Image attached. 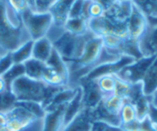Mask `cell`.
<instances>
[{"mask_svg": "<svg viewBox=\"0 0 157 131\" xmlns=\"http://www.w3.org/2000/svg\"><path fill=\"white\" fill-rule=\"evenodd\" d=\"M83 2H84V0H75V1L73 6L71 8V11H70V17H69V18L81 17Z\"/></svg>", "mask_w": 157, "mask_h": 131, "instance_id": "33", "label": "cell"}, {"mask_svg": "<svg viewBox=\"0 0 157 131\" xmlns=\"http://www.w3.org/2000/svg\"><path fill=\"white\" fill-rule=\"evenodd\" d=\"M79 85L83 90L84 109L93 110L104 99L105 95L98 85L97 80H81Z\"/></svg>", "mask_w": 157, "mask_h": 131, "instance_id": "7", "label": "cell"}, {"mask_svg": "<svg viewBox=\"0 0 157 131\" xmlns=\"http://www.w3.org/2000/svg\"><path fill=\"white\" fill-rule=\"evenodd\" d=\"M140 131H157V128L147 117L140 121Z\"/></svg>", "mask_w": 157, "mask_h": 131, "instance_id": "34", "label": "cell"}, {"mask_svg": "<svg viewBox=\"0 0 157 131\" xmlns=\"http://www.w3.org/2000/svg\"><path fill=\"white\" fill-rule=\"evenodd\" d=\"M22 21L30 39L36 40L46 37L50 28L53 25L52 15L49 12L39 13L28 9L22 15Z\"/></svg>", "mask_w": 157, "mask_h": 131, "instance_id": "2", "label": "cell"}, {"mask_svg": "<svg viewBox=\"0 0 157 131\" xmlns=\"http://www.w3.org/2000/svg\"><path fill=\"white\" fill-rule=\"evenodd\" d=\"M124 102L125 101L123 98H121V96L115 94H112L105 96L101 103L104 106V107L110 113L115 115H120V112L121 110L122 106L124 105Z\"/></svg>", "mask_w": 157, "mask_h": 131, "instance_id": "22", "label": "cell"}, {"mask_svg": "<svg viewBox=\"0 0 157 131\" xmlns=\"http://www.w3.org/2000/svg\"><path fill=\"white\" fill-rule=\"evenodd\" d=\"M97 83L101 92L105 96H107L114 94L117 84V77L115 75H105L97 79Z\"/></svg>", "mask_w": 157, "mask_h": 131, "instance_id": "24", "label": "cell"}, {"mask_svg": "<svg viewBox=\"0 0 157 131\" xmlns=\"http://www.w3.org/2000/svg\"><path fill=\"white\" fill-rule=\"evenodd\" d=\"M120 118H121V126L137 120V116H136V111H135L134 106L132 104L125 101L124 105L122 106L121 110L120 112Z\"/></svg>", "mask_w": 157, "mask_h": 131, "instance_id": "26", "label": "cell"}, {"mask_svg": "<svg viewBox=\"0 0 157 131\" xmlns=\"http://www.w3.org/2000/svg\"><path fill=\"white\" fill-rule=\"evenodd\" d=\"M94 1L98 3L99 5H101L103 6V8L105 10H107V9L110 8L111 6H113L115 4H117L119 0H94Z\"/></svg>", "mask_w": 157, "mask_h": 131, "instance_id": "35", "label": "cell"}, {"mask_svg": "<svg viewBox=\"0 0 157 131\" xmlns=\"http://www.w3.org/2000/svg\"><path fill=\"white\" fill-rule=\"evenodd\" d=\"M122 1H132V0H122Z\"/></svg>", "mask_w": 157, "mask_h": 131, "instance_id": "42", "label": "cell"}, {"mask_svg": "<svg viewBox=\"0 0 157 131\" xmlns=\"http://www.w3.org/2000/svg\"><path fill=\"white\" fill-rule=\"evenodd\" d=\"M152 105L157 107V90L156 92L154 94V95L152 96Z\"/></svg>", "mask_w": 157, "mask_h": 131, "instance_id": "39", "label": "cell"}, {"mask_svg": "<svg viewBox=\"0 0 157 131\" xmlns=\"http://www.w3.org/2000/svg\"><path fill=\"white\" fill-rule=\"evenodd\" d=\"M53 51L52 42L47 38L43 37L39 39L33 40L32 58L40 62H46Z\"/></svg>", "mask_w": 157, "mask_h": 131, "instance_id": "13", "label": "cell"}, {"mask_svg": "<svg viewBox=\"0 0 157 131\" xmlns=\"http://www.w3.org/2000/svg\"><path fill=\"white\" fill-rule=\"evenodd\" d=\"M65 31L75 35V36H81L86 34L88 30L87 26V20L84 19L83 17H74L69 18L64 25Z\"/></svg>", "mask_w": 157, "mask_h": 131, "instance_id": "18", "label": "cell"}, {"mask_svg": "<svg viewBox=\"0 0 157 131\" xmlns=\"http://www.w3.org/2000/svg\"><path fill=\"white\" fill-rule=\"evenodd\" d=\"M84 110L83 106V90L79 85L75 97L65 106L63 112V129L75 119ZM62 131V130H61Z\"/></svg>", "mask_w": 157, "mask_h": 131, "instance_id": "10", "label": "cell"}, {"mask_svg": "<svg viewBox=\"0 0 157 131\" xmlns=\"http://www.w3.org/2000/svg\"><path fill=\"white\" fill-rule=\"evenodd\" d=\"M45 84L52 87H64L69 85V79L46 65L42 80Z\"/></svg>", "mask_w": 157, "mask_h": 131, "instance_id": "17", "label": "cell"}, {"mask_svg": "<svg viewBox=\"0 0 157 131\" xmlns=\"http://www.w3.org/2000/svg\"><path fill=\"white\" fill-rule=\"evenodd\" d=\"M25 67V75L30 79L41 81L46 68V63L36 60L34 58L29 59L23 63Z\"/></svg>", "mask_w": 157, "mask_h": 131, "instance_id": "16", "label": "cell"}, {"mask_svg": "<svg viewBox=\"0 0 157 131\" xmlns=\"http://www.w3.org/2000/svg\"><path fill=\"white\" fill-rule=\"evenodd\" d=\"M55 1L56 0H32L31 10L39 13L49 12L51 6Z\"/></svg>", "mask_w": 157, "mask_h": 131, "instance_id": "29", "label": "cell"}, {"mask_svg": "<svg viewBox=\"0 0 157 131\" xmlns=\"http://www.w3.org/2000/svg\"><path fill=\"white\" fill-rule=\"evenodd\" d=\"M139 48L143 56L157 55V26L148 28L139 40Z\"/></svg>", "mask_w": 157, "mask_h": 131, "instance_id": "11", "label": "cell"}, {"mask_svg": "<svg viewBox=\"0 0 157 131\" xmlns=\"http://www.w3.org/2000/svg\"><path fill=\"white\" fill-rule=\"evenodd\" d=\"M149 28L146 16L133 5L132 14L128 20V39L138 41Z\"/></svg>", "mask_w": 157, "mask_h": 131, "instance_id": "6", "label": "cell"}, {"mask_svg": "<svg viewBox=\"0 0 157 131\" xmlns=\"http://www.w3.org/2000/svg\"><path fill=\"white\" fill-rule=\"evenodd\" d=\"M155 56H143L140 59L135 60L132 63L124 67L116 76L129 84L142 83L148 68L155 60Z\"/></svg>", "mask_w": 157, "mask_h": 131, "instance_id": "4", "label": "cell"}, {"mask_svg": "<svg viewBox=\"0 0 157 131\" xmlns=\"http://www.w3.org/2000/svg\"><path fill=\"white\" fill-rule=\"evenodd\" d=\"M65 106L46 112L45 117L43 118L42 131H61L63 129V112H64Z\"/></svg>", "mask_w": 157, "mask_h": 131, "instance_id": "12", "label": "cell"}, {"mask_svg": "<svg viewBox=\"0 0 157 131\" xmlns=\"http://www.w3.org/2000/svg\"><path fill=\"white\" fill-rule=\"evenodd\" d=\"M0 131H9L7 129V128L6 127H5V128H2V129H0Z\"/></svg>", "mask_w": 157, "mask_h": 131, "instance_id": "40", "label": "cell"}, {"mask_svg": "<svg viewBox=\"0 0 157 131\" xmlns=\"http://www.w3.org/2000/svg\"><path fill=\"white\" fill-rule=\"evenodd\" d=\"M7 125V117L6 113H0V129L6 127Z\"/></svg>", "mask_w": 157, "mask_h": 131, "instance_id": "37", "label": "cell"}, {"mask_svg": "<svg viewBox=\"0 0 157 131\" xmlns=\"http://www.w3.org/2000/svg\"><path fill=\"white\" fill-rule=\"evenodd\" d=\"M30 40L25 27L14 28L0 17V48L6 52H12Z\"/></svg>", "mask_w": 157, "mask_h": 131, "instance_id": "3", "label": "cell"}, {"mask_svg": "<svg viewBox=\"0 0 157 131\" xmlns=\"http://www.w3.org/2000/svg\"><path fill=\"white\" fill-rule=\"evenodd\" d=\"M23 75H25L24 64H15V63L4 75H2L4 80L6 81L8 91H10V86H11L12 83Z\"/></svg>", "mask_w": 157, "mask_h": 131, "instance_id": "25", "label": "cell"}, {"mask_svg": "<svg viewBox=\"0 0 157 131\" xmlns=\"http://www.w3.org/2000/svg\"><path fill=\"white\" fill-rule=\"evenodd\" d=\"M7 6L13 8L15 11L22 15L28 9H30V2L29 0H4Z\"/></svg>", "mask_w": 157, "mask_h": 131, "instance_id": "28", "label": "cell"}, {"mask_svg": "<svg viewBox=\"0 0 157 131\" xmlns=\"http://www.w3.org/2000/svg\"><path fill=\"white\" fill-rule=\"evenodd\" d=\"M14 65L11 52H6L0 57V76L4 75Z\"/></svg>", "mask_w": 157, "mask_h": 131, "instance_id": "30", "label": "cell"}, {"mask_svg": "<svg viewBox=\"0 0 157 131\" xmlns=\"http://www.w3.org/2000/svg\"><path fill=\"white\" fill-rule=\"evenodd\" d=\"M59 88L61 87L49 86L42 81L33 80L23 75L12 83L10 91L17 101H37L45 104Z\"/></svg>", "mask_w": 157, "mask_h": 131, "instance_id": "1", "label": "cell"}, {"mask_svg": "<svg viewBox=\"0 0 157 131\" xmlns=\"http://www.w3.org/2000/svg\"><path fill=\"white\" fill-rule=\"evenodd\" d=\"M75 0H56L51 6L49 13L52 15L53 26L64 28L70 17V11Z\"/></svg>", "mask_w": 157, "mask_h": 131, "instance_id": "8", "label": "cell"}, {"mask_svg": "<svg viewBox=\"0 0 157 131\" xmlns=\"http://www.w3.org/2000/svg\"><path fill=\"white\" fill-rule=\"evenodd\" d=\"M151 105H152V97L147 95H144L137 102L133 104L136 111L137 120L141 121L149 116Z\"/></svg>", "mask_w": 157, "mask_h": 131, "instance_id": "23", "label": "cell"}, {"mask_svg": "<svg viewBox=\"0 0 157 131\" xmlns=\"http://www.w3.org/2000/svg\"><path fill=\"white\" fill-rule=\"evenodd\" d=\"M104 12H105V9L103 8V6L93 0L89 6V19L99 17L104 14Z\"/></svg>", "mask_w": 157, "mask_h": 131, "instance_id": "32", "label": "cell"}, {"mask_svg": "<svg viewBox=\"0 0 157 131\" xmlns=\"http://www.w3.org/2000/svg\"><path fill=\"white\" fill-rule=\"evenodd\" d=\"M77 88H78V86L73 87L70 85L59 88L49 98V100L43 105L46 112L67 105L75 97V95L77 92Z\"/></svg>", "mask_w": 157, "mask_h": 131, "instance_id": "9", "label": "cell"}, {"mask_svg": "<svg viewBox=\"0 0 157 131\" xmlns=\"http://www.w3.org/2000/svg\"><path fill=\"white\" fill-rule=\"evenodd\" d=\"M92 119L89 110L84 109L75 119L66 125L62 131H90Z\"/></svg>", "mask_w": 157, "mask_h": 131, "instance_id": "15", "label": "cell"}, {"mask_svg": "<svg viewBox=\"0 0 157 131\" xmlns=\"http://www.w3.org/2000/svg\"><path fill=\"white\" fill-rule=\"evenodd\" d=\"M90 131H122L121 128L113 127L106 122L99 121V120H94L91 123V129Z\"/></svg>", "mask_w": 157, "mask_h": 131, "instance_id": "31", "label": "cell"}, {"mask_svg": "<svg viewBox=\"0 0 157 131\" xmlns=\"http://www.w3.org/2000/svg\"><path fill=\"white\" fill-rule=\"evenodd\" d=\"M134 61H135V59L132 58V57H131V56L122 55L119 60H117L115 62H109V63H105V64H102V65H98V66L94 67L81 80L90 81V80H97V79H98V78H100L102 76H105V75H116L124 67H126L127 65L132 63Z\"/></svg>", "mask_w": 157, "mask_h": 131, "instance_id": "5", "label": "cell"}, {"mask_svg": "<svg viewBox=\"0 0 157 131\" xmlns=\"http://www.w3.org/2000/svg\"><path fill=\"white\" fill-rule=\"evenodd\" d=\"M6 91H8L7 89V85L6 84V81L4 80V78L2 76H0V94L6 92Z\"/></svg>", "mask_w": 157, "mask_h": 131, "instance_id": "38", "label": "cell"}, {"mask_svg": "<svg viewBox=\"0 0 157 131\" xmlns=\"http://www.w3.org/2000/svg\"><path fill=\"white\" fill-rule=\"evenodd\" d=\"M29 2H30V9H31V7H32V0H29Z\"/></svg>", "mask_w": 157, "mask_h": 131, "instance_id": "41", "label": "cell"}, {"mask_svg": "<svg viewBox=\"0 0 157 131\" xmlns=\"http://www.w3.org/2000/svg\"><path fill=\"white\" fill-rule=\"evenodd\" d=\"M149 118L152 120V122L155 124V126L157 128V107L151 105L150 112H149Z\"/></svg>", "mask_w": 157, "mask_h": 131, "instance_id": "36", "label": "cell"}, {"mask_svg": "<svg viewBox=\"0 0 157 131\" xmlns=\"http://www.w3.org/2000/svg\"><path fill=\"white\" fill-rule=\"evenodd\" d=\"M16 106L21 107L26 109L37 119H43L46 114L45 107L41 102L37 101H17Z\"/></svg>", "mask_w": 157, "mask_h": 131, "instance_id": "21", "label": "cell"}, {"mask_svg": "<svg viewBox=\"0 0 157 131\" xmlns=\"http://www.w3.org/2000/svg\"><path fill=\"white\" fill-rule=\"evenodd\" d=\"M144 94L147 96L152 97L157 90V55L155 60L148 68L143 81Z\"/></svg>", "mask_w": 157, "mask_h": 131, "instance_id": "14", "label": "cell"}, {"mask_svg": "<svg viewBox=\"0 0 157 131\" xmlns=\"http://www.w3.org/2000/svg\"><path fill=\"white\" fill-rule=\"evenodd\" d=\"M16 102L17 99L11 91L0 94V113H7L15 107Z\"/></svg>", "mask_w": 157, "mask_h": 131, "instance_id": "27", "label": "cell"}, {"mask_svg": "<svg viewBox=\"0 0 157 131\" xmlns=\"http://www.w3.org/2000/svg\"><path fill=\"white\" fill-rule=\"evenodd\" d=\"M45 63L50 68L53 69L54 71L58 72L59 73L69 79V69H68L67 62L61 57V55L54 50V48L52 55L50 56V58Z\"/></svg>", "mask_w": 157, "mask_h": 131, "instance_id": "20", "label": "cell"}, {"mask_svg": "<svg viewBox=\"0 0 157 131\" xmlns=\"http://www.w3.org/2000/svg\"><path fill=\"white\" fill-rule=\"evenodd\" d=\"M33 40H29L17 48L16 51L11 52L13 62L15 64H23L27 61L32 58Z\"/></svg>", "mask_w": 157, "mask_h": 131, "instance_id": "19", "label": "cell"}]
</instances>
